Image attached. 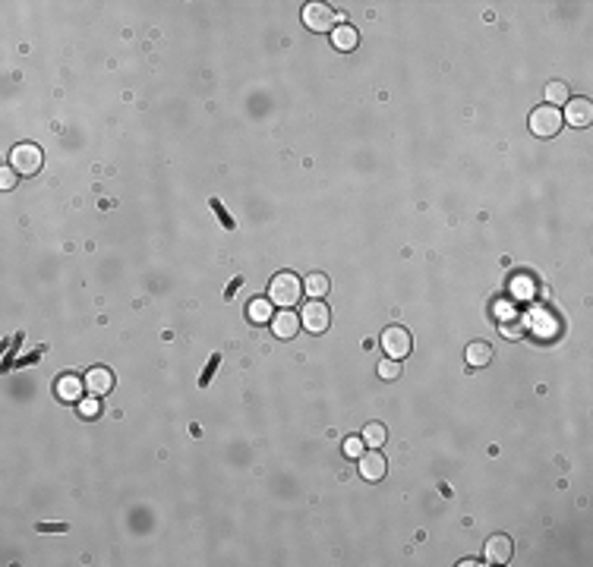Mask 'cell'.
<instances>
[{
    "label": "cell",
    "mask_w": 593,
    "mask_h": 567,
    "mask_svg": "<svg viewBox=\"0 0 593 567\" xmlns=\"http://www.w3.org/2000/svg\"><path fill=\"white\" fill-rule=\"evenodd\" d=\"M268 293H272V303L281 309H294L303 296V281L296 278L294 272H278L268 284Z\"/></svg>",
    "instance_id": "1"
},
{
    "label": "cell",
    "mask_w": 593,
    "mask_h": 567,
    "mask_svg": "<svg viewBox=\"0 0 593 567\" xmlns=\"http://www.w3.org/2000/svg\"><path fill=\"white\" fill-rule=\"evenodd\" d=\"M44 164V152L35 145V142H19L10 152V167L19 173V177H35Z\"/></svg>",
    "instance_id": "2"
},
{
    "label": "cell",
    "mask_w": 593,
    "mask_h": 567,
    "mask_svg": "<svg viewBox=\"0 0 593 567\" xmlns=\"http://www.w3.org/2000/svg\"><path fill=\"white\" fill-rule=\"evenodd\" d=\"M562 111L558 107H549V104H543V107H537L534 114H530V133L534 136H540V139H549V136H556L558 130H562Z\"/></svg>",
    "instance_id": "3"
},
{
    "label": "cell",
    "mask_w": 593,
    "mask_h": 567,
    "mask_svg": "<svg viewBox=\"0 0 593 567\" xmlns=\"http://www.w3.org/2000/svg\"><path fill=\"white\" fill-rule=\"evenodd\" d=\"M335 23H338V13L328 4H306L303 6V25L309 32H335Z\"/></svg>",
    "instance_id": "4"
},
{
    "label": "cell",
    "mask_w": 593,
    "mask_h": 567,
    "mask_svg": "<svg viewBox=\"0 0 593 567\" xmlns=\"http://www.w3.org/2000/svg\"><path fill=\"white\" fill-rule=\"evenodd\" d=\"M382 347H385L388 360H407L410 350H414V337H410V331H404L401 325H392V328H385V334H382Z\"/></svg>",
    "instance_id": "5"
},
{
    "label": "cell",
    "mask_w": 593,
    "mask_h": 567,
    "mask_svg": "<svg viewBox=\"0 0 593 567\" xmlns=\"http://www.w3.org/2000/svg\"><path fill=\"white\" fill-rule=\"evenodd\" d=\"M300 325L306 331H313V334H322V331H328V325H332V309H328L322 300L306 303L303 312H300Z\"/></svg>",
    "instance_id": "6"
},
{
    "label": "cell",
    "mask_w": 593,
    "mask_h": 567,
    "mask_svg": "<svg viewBox=\"0 0 593 567\" xmlns=\"http://www.w3.org/2000/svg\"><path fill=\"white\" fill-rule=\"evenodd\" d=\"M385 472H388V461L379 454V448L360 454V476L366 482H379V479H385Z\"/></svg>",
    "instance_id": "7"
},
{
    "label": "cell",
    "mask_w": 593,
    "mask_h": 567,
    "mask_svg": "<svg viewBox=\"0 0 593 567\" xmlns=\"http://www.w3.org/2000/svg\"><path fill=\"white\" fill-rule=\"evenodd\" d=\"M511 555H515V542H511V536H505V532H498L486 542V561L489 564H508Z\"/></svg>",
    "instance_id": "8"
},
{
    "label": "cell",
    "mask_w": 593,
    "mask_h": 567,
    "mask_svg": "<svg viewBox=\"0 0 593 567\" xmlns=\"http://www.w3.org/2000/svg\"><path fill=\"white\" fill-rule=\"evenodd\" d=\"M300 319H296V312H291V309H281V312H275L272 315V334L275 337H281V341H291V337H296V331H300Z\"/></svg>",
    "instance_id": "9"
},
{
    "label": "cell",
    "mask_w": 593,
    "mask_h": 567,
    "mask_svg": "<svg viewBox=\"0 0 593 567\" xmlns=\"http://www.w3.org/2000/svg\"><path fill=\"white\" fill-rule=\"evenodd\" d=\"M85 391H92L95 397H104L114 391V372L104 366H95L89 369V375H85Z\"/></svg>",
    "instance_id": "10"
},
{
    "label": "cell",
    "mask_w": 593,
    "mask_h": 567,
    "mask_svg": "<svg viewBox=\"0 0 593 567\" xmlns=\"http://www.w3.org/2000/svg\"><path fill=\"white\" fill-rule=\"evenodd\" d=\"M562 120H568L571 126H590V120H593V104H590L587 98L568 101V107H565Z\"/></svg>",
    "instance_id": "11"
},
{
    "label": "cell",
    "mask_w": 593,
    "mask_h": 567,
    "mask_svg": "<svg viewBox=\"0 0 593 567\" xmlns=\"http://www.w3.org/2000/svg\"><path fill=\"white\" fill-rule=\"evenodd\" d=\"M83 391H85V382H83V378H76L73 372L57 378V397H60V401L79 403V401H83Z\"/></svg>",
    "instance_id": "12"
},
{
    "label": "cell",
    "mask_w": 593,
    "mask_h": 567,
    "mask_svg": "<svg viewBox=\"0 0 593 567\" xmlns=\"http://www.w3.org/2000/svg\"><path fill=\"white\" fill-rule=\"evenodd\" d=\"M464 356H467L470 369H483V366H489V360H493V347H489L486 341H474V343H467Z\"/></svg>",
    "instance_id": "13"
},
{
    "label": "cell",
    "mask_w": 593,
    "mask_h": 567,
    "mask_svg": "<svg viewBox=\"0 0 593 567\" xmlns=\"http://www.w3.org/2000/svg\"><path fill=\"white\" fill-rule=\"evenodd\" d=\"M332 42L338 51H354L357 44H360V32L354 29V25H335V32H332Z\"/></svg>",
    "instance_id": "14"
},
{
    "label": "cell",
    "mask_w": 593,
    "mask_h": 567,
    "mask_svg": "<svg viewBox=\"0 0 593 567\" xmlns=\"http://www.w3.org/2000/svg\"><path fill=\"white\" fill-rule=\"evenodd\" d=\"M360 438H363V444H369V448H382V444L388 441V429L382 422H366L363 432H360Z\"/></svg>",
    "instance_id": "15"
},
{
    "label": "cell",
    "mask_w": 593,
    "mask_h": 567,
    "mask_svg": "<svg viewBox=\"0 0 593 567\" xmlns=\"http://www.w3.org/2000/svg\"><path fill=\"white\" fill-rule=\"evenodd\" d=\"M246 315H249V322H253V325H268V322H272V303L268 300H253L246 306Z\"/></svg>",
    "instance_id": "16"
},
{
    "label": "cell",
    "mask_w": 593,
    "mask_h": 567,
    "mask_svg": "<svg viewBox=\"0 0 593 567\" xmlns=\"http://www.w3.org/2000/svg\"><path fill=\"white\" fill-rule=\"evenodd\" d=\"M568 101H571L568 83H549V85H546V104H549V107L568 104Z\"/></svg>",
    "instance_id": "17"
},
{
    "label": "cell",
    "mask_w": 593,
    "mask_h": 567,
    "mask_svg": "<svg viewBox=\"0 0 593 567\" xmlns=\"http://www.w3.org/2000/svg\"><path fill=\"white\" fill-rule=\"evenodd\" d=\"M303 293H309L313 300H322V296L328 293V278H325V274H319V272L309 274V278L303 281Z\"/></svg>",
    "instance_id": "18"
},
{
    "label": "cell",
    "mask_w": 593,
    "mask_h": 567,
    "mask_svg": "<svg viewBox=\"0 0 593 567\" xmlns=\"http://www.w3.org/2000/svg\"><path fill=\"white\" fill-rule=\"evenodd\" d=\"M376 372L382 382H395V378H401V360H382Z\"/></svg>",
    "instance_id": "19"
},
{
    "label": "cell",
    "mask_w": 593,
    "mask_h": 567,
    "mask_svg": "<svg viewBox=\"0 0 593 567\" xmlns=\"http://www.w3.org/2000/svg\"><path fill=\"white\" fill-rule=\"evenodd\" d=\"M98 413H101V403L95 394H92L89 401H79V416H83V420H98Z\"/></svg>",
    "instance_id": "20"
},
{
    "label": "cell",
    "mask_w": 593,
    "mask_h": 567,
    "mask_svg": "<svg viewBox=\"0 0 593 567\" xmlns=\"http://www.w3.org/2000/svg\"><path fill=\"white\" fill-rule=\"evenodd\" d=\"M345 454L350 457V461H360V454H363V438H360V435H347Z\"/></svg>",
    "instance_id": "21"
},
{
    "label": "cell",
    "mask_w": 593,
    "mask_h": 567,
    "mask_svg": "<svg viewBox=\"0 0 593 567\" xmlns=\"http://www.w3.org/2000/svg\"><path fill=\"white\" fill-rule=\"evenodd\" d=\"M16 177L19 173L13 171V167H4V171H0V189H13L16 186Z\"/></svg>",
    "instance_id": "22"
},
{
    "label": "cell",
    "mask_w": 593,
    "mask_h": 567,
    "mask_svg": "<svg viewBox=\"0 0 593 567\" xmlns=\"http://www.w3.org/2000/svg\"><path fill=\"white\" fill-rule=\"evenodd\" d=\"M212 208H215V214H218V218H221V221H224V227H227V231H234V221H231V218H227V212H224V205H221V202H218V199H212Z\"/></svg>",
    "instance_id": "23"
},
{
    "label": "cell",
    "mask_w": 593,
    "mask_h": 567,
    "mask_svg": "<svg viewBox=\"0 0 593 567\" xmlns=\"http://www.w3.org/2000/svg\"><path fill=\"white\" fill-rule=\"evenodd\" d=\"M38 530H42V532H64L66 526H64V523H48V526H44V523H38Z\"/></svg>",
    "instance_id": "24"
},
{
    "label": "cell",
    "mask_w": 593,
    "mask_h": 567,
    "mask_svg": "<svg viewBox=\"0 0 593 567\" xmlns=\"http://www.w3.org/2000/svg\"><path fill=\"white\" fill-rule=\"evenodd\" d=\"M240 284H244V281H240V278H234V281H231V287H227V293H224V296H234V290H237Z\"/></svg>",
    "instance_id": "25"
}]
</instances>
